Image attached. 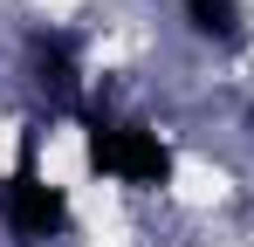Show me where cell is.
Segmentation results:
<instances>
[{
    "instance_id": "cell-1",
    "label": "cell",
    "mask_w": 254,
    "mask_h": 247,
    "mask_svg": "<svg viewBox=\"0 0 254 247\" xmlns=\"http://www.w3.org/2000/svg\"><path fill=\"white\" fill-rule=\"evenodd\" d=\"M83 158L96 179H117V185H137V192H165L172 172H179L172 144L151 124L110 117V110H83Z\"/></svg>"
},
{
    "instance_id": "cell-2",
    "label": "cell",
    "mask_w": 254,
    "mask_h": 247,
    "mask_svg": "<svg viewBox=\"0 0 254 247\" xmlns=\"http://www.w3.org/2000/svg\"><path fill=\"white\" fill-rule=\"evenodd\" d=\"M0 227H7L21 247L69 241V227H76V213H69V192L42 179V124H28V130H21L14 172L0 179Z\"/></svg>"
},
{
    "instance_id": "cell-3",
    "label": "cell",
    "mask_w": 254,
    "mask_h": 247,
    "mask_svg": "<svg viewBox=\"0 0 254 247\" xmlns=\"http://www.w3.org/2000/svg\"><path fill=\"white\" fill-rule=\"evenodd\" d=\"M28 69H35V89H42L55 110H76V103H83L76 35H62V28H35V35H28Z\"/></svg>"
},
{
    "instance_id": "cell-4",
    "label": "cell",
    "mask_w": 254,
    "mask_h": 247,
    "mask_svg": "<svg viewBox=\"0 0 254 247\" xmlns=\"http://www.w3.org/2000/svg\"><path fill=\"white\" fill-rule=\"evenodd\" d=\"M186 7V28L213 48H241L248 41V14H241V0H179Z\"/></svg>"
}]
</instances>
